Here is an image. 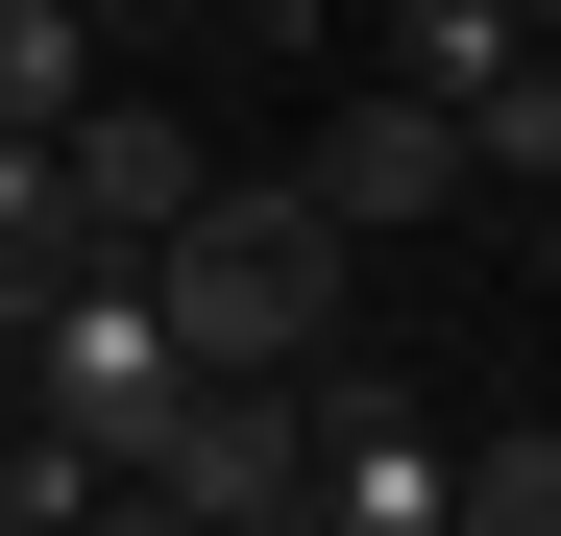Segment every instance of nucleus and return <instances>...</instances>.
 Returning <instances> with one entry per match:
<instances>
[{
	"label": "nucleus",
	"instance_id": "obj_2",
	"mask_svg": "<svg viewBox=\"0 0 561 536\" xmlns=\"http://www.w3.org/2000/svg\"><path fill=\"white\" fill-rule=\"evenodd\" d=\"M123 512H171V536H294L318 512V366H196V391L147 415Z\"/></svg>",
	"mask_w": 561,
	"mask_h": 536
},
{
	"label": "nucleus",
	"instance_id": "obj_6",
	"mask_svg": "<svg viewBox=\"0 0 561 536\" xmlns=\"http://www.w3.org/2000/svg\"><path fill=\"white\" fill-rule=\"evenodd\" d=\"M49 171H73V220H99V244H171V220L220 196V147H196V98H171V73H99V98L49 123Z\"/></svg>",
	"mask_w": 561,
	"mask_h": 536
},
{
	"label": "nucleus",
	"instance_id": "obj_1",
	"mask_svg": "<svg viewBox=\"0 0 561 536\" xmlns=\"http://www.w3.org/2000/svg\"><path fill=\"white\" fill-rule=\"evenodd\" d=\"M147 268H171V341H196V366H318V341H342V268H366V220L318 196V171H220V196L171 220Z\"/></svg>",
	"mask_w": 561,
	"mask_h": 536
},
{
	"label": "nucleus",
	"instance_id": "obj_7",
	"mask_svg": "<svg viewBox=\"0 0 561 536\" xmlns=\"http://www.w3.org/2000/svg\"><path fill=\"white\" fill-rule=\"evenodd\" d=\"M99 73H147V49L99 25V0H0V123H25V147H49L73 98H99Z\"/></svg>",
	"mask_w": 561,
	"mask_h": 536
},
{
	"label": "nucleus",
	"instance_id": "obj_3",
	"mask_svg": "<svg viewBox=\"0 0 561 536\" xmlns=\"http://www.w3.org/2000/svg\"><path fill=\"white\" fill-rule=\"evenodd\" d=\"M25 391L99 439V464H147V415L196 391V341H171V268H147V244H99V268H73V293L25 317Z\"/></svg>",
	"mask_w": 561,
	"mask_h": 536
},
{
	"label": "nucleus",
	"instance_id": "obj_5",
	"mask_svg": "<svg viewBox=\"0 0 561 536\" xmlns=\"http://www.w3.org/2000/svg\"><path fill=\"white\" fill-rule=\"evenodd\" d=\"M318 536H463V439L366 341H318Z\"/></svg>",
	"mask_w": 561,
	"mask_h": 536
},
{
	"label": "nucleus",
	"instance_id": "obj_4",
	"mask_svg": "<svg viewBox=\"0 0 561 536\" xmlns=\"http://www.w3.org/2000/svg\"><path fill=\"white\" fill-rule=\"evenodd\" d=\"M294 171H318L366 244H439V220H489V147H463L415 73H318V147H294Z\"/></svg>",
	"mask_w": 561,
	"mask_h": 536
},
{
	"label": "nucleus",
	"instance_id": "obj_10",
	"mask_svg": "<svg viewBox=\"0 0 561 536\" xmlns=\"http://www.w3.org/2000/svg\"><path fill=\"white\" fill-rule=\"evenodd\" d=\"M99 25H123V49H220V0H99Z\"/></svg>",
	"mask_w": 561,
	"mask_h": 536
},
{
	"label": "nucleus",
	"instance_id": "obj_9",
	"mask_svg": "<svg viewBox=\"0 0 561 536\" xmlns=\"http://www.w3.org/2000/svg\"><path fill=\"white\" fill-rule=\"evenodd\" d=\"M220 49H342V0H220Z\"/></svg>",
	"mask_w": 561,
	"mask_h": 536
},
{
	"label": "nucleus",
	"instance_id": "obj_8",
	"mask_svg": "<svg viewBox=\"0 0 561 536\" xmlns=\"http://www.w3.org/2000/svg\"><path fill=\"white\" fill-rule=\"evenodd\" d=\"M463 536H561V415H513V439H463Z\"/></svg>",
	"mask_w": 561,
	"mask_h": 536
},
{
	"label": "nucleus",
	"instance_id": "obj_11",
	"mask_svg": "<svg viewBox=\"0 0 561 536\" xmlns=\"http://www.w3.org/2000/svg\"><path fill=\"white\" fill-rule=\"evenodd\" d=\"M537 25H561V0H537Z\"/></svg>",
	"mask_w": 561,
	"mask_h": 536
}]
</instances>
